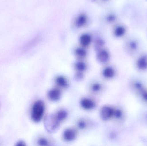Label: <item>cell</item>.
<instances>
[{
    "label": "cell",
    "mask_w": 147,
    "mask_h": 146,
    "mask_svg": "<svg viewBox=\"0 0 147 146\" xmlns=\"http://www.w3.org/2000/svg\"><path fill=\"white\" fill-rule=\"evenodd\" d=\"M125 28L122 26L117 27L115 31V35L117 37H121L124 34Z\"/></svg>",
    "instance_id": "9a60e30c"
},
{
    "label": "cell",
    "mask_w": 147,
    "mask_h": 146,
    "mask_svg": "<svg viewBox=\"0 0 147 146\" xmlns=\"http://www.w3.org/2000/svg\"><path fill=\"white\" fill-rule=\"evenodd\" d=\"M80 105L84 109L90 110L95 107L94 101L89 98H84L80 101Z\"/></svg>",
    "instance_id": "8992f818"
},
{
    "label": "cell",
    "mask_w": 147,
    "mask_h": 146,
    "mask_svg": "<svg viewBox=\"0 0 147 146\" xmlns=\"http://www.w3.org/2000/svg\"><path fill=\"white\" fill-rule=\"evenodd\" d=\"M97 58L98 61L101 63H105L109 59V52L105 50H99L97 55Z\"/></svg>",
    "instance_id": "52a82bcc"
},
{
    "label": "cell",
    "mask_w": 147,
    "mask_h": 146,
    "mask_svg": "<svg viewBox=\"0 0 147 146\" xmlns=\"http://www.w3.org/2000/svg\"><path fill=\"white\" fill-rule=\"evenodd\" d=\"M56 116L60 122L65 120L68 116V113L65 110H60L56 113Z\"/></svg>",
    "instance_id": "4fadbf2b"
},
{
    "label": "cell",
    "mask_w": 147,
    "mask_h": 146,
    "mask_svg": "<svg viewBox=\"0 0 147 146\" xmlns=\"http://www.w3.org/2000/svg\"><path fill=\"white\" fill-rule=\"evenodd\" d=\"M24 142H22V141H20L19 142H18L17 143V145L18 146H23L24 145Z\"/></svg>",
    "instance_id": "cb8c5ba5"
},
{
    "label": "cell",
    "mask_w": 147,
    "mask_h": 146,
    "mask_svg": "<svg viewBox=\"0 0 147 146\" xmlns=\"http://www.w3.org/2000/svg\"><path fill=\"white\" fill-rule=\"evenodd\" d=\"M38 144L40 146H47L49 144L48 141L44 138H41L39 139L38 141Z\"/></svg>",
    "instance_id": "ac0fdd59"
},
{
    "label": "cell",
    "mask_w": 147,
    "mask_h": 146,
    "mask_svg": "<svg viewBox=\"0 0 147 146\" xmlns=\"http://www.w3.org/2000/svg\"><path fill=\"white\" fill-rule=\"evenodd\" d=\"M142 97L144 99L147 101V91L142 92Z\"/></svg>",
    "instance_id": "603a6c76"
},
{
    "label": "cell",
    "mask_w": 147,
    "mask_h": 146,
    "mask_svg": "<svg viewBox=\"0 0 147 146\" xmlns=\"http://www.w3.org/2000/svg\"><path fill=\"white\" fill-rule=\"evenodd\" d=\"M76 78L78 79H80L81 78H83V75L81 73V72H79L78 73L76 74Z\"/></svg>",
    "instance_id": "7402d4cb"
},
{
    "label": "cell",
    "mask_w": 147,
    "mask_h": 146,
    "mask_svg": "<svg viewBox=\"0 0 147 146\" xmlns=\"http://www.w3.org/2000/svg\"><path fill=\"white\" fill-rule=\"evenodd\" d=\"M137 67L140 69L145 70L147 69V57L142 56L137 61Z\"/></svg>",
    "instance_id": "9c48e42d"
},
{
    "label": "cell",
    "mask_w": 147,
    "mask_h": 146,
    "mask_svg": "<svg viewBox=\"0 0 147 146\" xmlns=\"http://www.w3.org/2000/svg\"><path fill=\"white\" fill-rule=\"evenodd\" d=\"M91 37L87 33L82 34L80 37L79 41L82 46L86 47L90 44L91 42Z\"/></svg>",
    "instance_id": "ba28073f"
},
{
    "label": "cell",
    "mask_w": 147,
    "mask_h": 146,
    "mask_svg": "<svg viewBox=\"0 0 147 146\" xmlns=\"http://www.w3.org/2000/svg\"><path fill=\"white\" fill-rule=\"evenodd\" d=\"M136 87L138 90L140 91H143V88H142V86L141 84L139 83V82H137L135 85Z\"/></svg>",
    "instance_id": "44dd1931"
},
{
    "label": "cell",
    "mask_w": 147,
    "mask_h": 146,
    "mask_svg": "<svg viewBox=\"0 0 147 146\" xmlns=\"http://www.w3.org/2000/svg\"><path fill=\"white\" fill-rule=\"evenodd\" d=\"M61 122L58 120L56 114L47 115L44 120V125L47 132H55L59 127Z\"/></svg>",
    "instance_id": "7a4b0ae2"
},
{
    "label": "cell",
    "mask_w": 147,
    "mask_h": 146,
    "mask_svg": "<svg viewBox=\"0 0 147 146\" xmlns=\"http://www.w3.org/2000/svg\"><path fill=\"white\" fill-rule=\"evenodd\" d=\"M102 74L105 78L107 79H111L115 75V70L111 67H107L104 69Z\"/></svg>",
    "instance_id": "30bf717a"
},
{
    "label": "cell",
    "mask_w": 147,
    "mask_h": 146,
    "mask_svg": "<svg viewBox=\"0 0 147 146\" xmlns=\"http://www.w3.org/2000/svg\"><path fill=\"white\" fill-rule=\"evenodd\" d=\"M101 85L98 83H95L92 86V90L93 92H97L99 91L101 89Z\"/></svg>",
    "instance_id": "e0dca14e"
},
{
    "label": "cell",
    "mask_w": 147,
    "mask_h": 146,
    "mask_svg": "<svg viewBox=\"0 0 147 146\" xmlns=\"http://www.w3.org/2000/svg\"><path fill=\"white\" fill-rule=\"evenodd\" d=\"M56 82L58 85L62 87H66L68 85L67 79L63 76H58L56 78Z\"/></svg>",
    "instance_id": "8fae6325"
},
{
    "label": "cell",
    "mask_w": 147,
    "mask_h": 146,
    "mask_svg": "<svg viewBox=\"0 0 147 146\" xmlns=\"http://www.w3.org/2000/svg\"><path fill=\"white\" fill-rule=\"evenodd\" d=\"M78 126L80 129H84L86 127V123L84 121H83V120H80L78 122Z\"/></svg>",
    "instance_id": "ffe728a7"
},
{
    "label": "cell",
    "mask_w": 147,
    "mask_h": 146,
    "mask_svg": "<svg viewBox=\"0 0 147 146\" xmlns=\"http://www.w3.org/2000/svg\"><path fill=\"white\" fill-rule=\"evenodd\" d=\"M75 67L79 72H82L86 69V65L83 62L78 61L75 63Z\"/></svg>",
    "instance_id": "5bb4252c"
},
{
    "label": "cell",
    "mask_w": 147,
    "mask_h": 146,
    "mask_svg": "<svg viewBox=\"0 0 147 146\" xmlns=\"http://www.w3.org/2000/svg\"><path fill=\"white\" fill-rule=\"evenodd\" d=\"M48 98L53 102L58 101L61 96V93L59 89L53 88L51 89L47 93Z\"/></svg>",
    "instance_id": "277c9868"
},
{
    "label": "cell",
    "mask_w": 147,
    "mask_h": 146,
    "mask_svg": "<svg viewBox=\"0 0 147 146\" xmlns=\"http://www.w3.org/2000/svg\"><path fill=\"white\" fill-rule=\"evenodd\" d=\"M75 54L79 57H84L86 56V52L82 48H77L75 51Z\"/></svg>",
    "instance_id": "2e32d148"
},
{
    "label": "cell",
    "mask_w": 147,
    "mask_h": 146,
    "mask_svg": "<svg viewBox=\"0 0 147 146\" xmlns=\"http://www.w3.org/2000/svg\"><path fill=\"white\" fill-rule=\"evenodd\" d=\"M87 21L86 17L85 15L81 14L80 15L77 19L76 24L78 27H81L85 25Z\"/></svg>",
    "instance_id": "7c38bea8"
},
{
    "label": "cell",
    "mask_w": 147,
    "mask_h": 146,
    "mask_svg": "<svg viewBox=\"0 0 147 146\" xmlns=\"http://www.w3.org/2000/svg\"><path fill=\"white\" fill-rule=\"evenodd\" d=\"M77 136V133L72 129H67L65 130L63 134V137L65 140L67 141H73Z\"/></svg>",
    "instance_id": "5b68a950"
},
{
    "label": "cell",
    "mask_w": 147,
    "mask_h": 146,
    "mask_svg": "<svg viewBox=\"0 0 147 146\" xmlns=\"http://www.w3.org/2000/svg\"><path fill=\"white\" fill-rule=\"evenodd\" d=\"M114 112L115 109L110 106H104L100 110V117L103 121H108L114 116Z\"/></svg>",
    "instance_id": "3957f363"
},
{
    "label": "cell",
    "mask_w": 147,
    "mask_h": 146,
    "mask_svg": "<svg viewBox=\"0 0 147 146\" xmlns=\"http://www.w3.org/2000/svg\"><path fill=\"white\" fill-rule=\"evenodd\" d=\"M122 116V112L120 109L115 110L114 116L115 117L117 118H120Z\"/></svg>",
    "instance_id": "d6986e66"
},
{
    "label": "cell",
    "mask_w": 147,
    "mask_h": 146,
    "mask_svg": "<svg viewBox=\"0 0 147 146\" xmlns=\"http://www.w3.org/2000/svg\"><path fill=\"white\" fill-rule=\"evenodd\" d=\"M45 111V105L41 100L35 102L32 108L31 118L34 122L38 123L43 117Z\"/></svg>",
    "instance_id": "6da1fadb"
}]
</instances>
